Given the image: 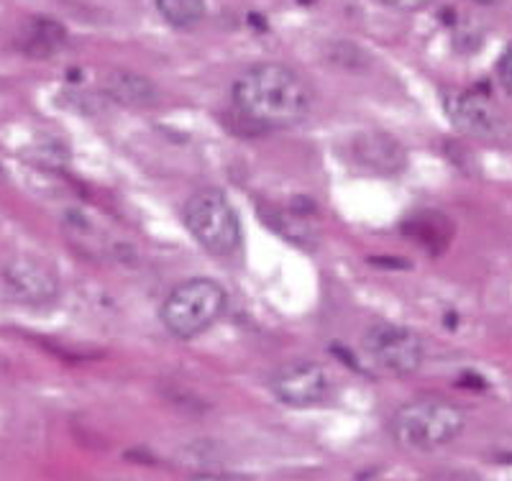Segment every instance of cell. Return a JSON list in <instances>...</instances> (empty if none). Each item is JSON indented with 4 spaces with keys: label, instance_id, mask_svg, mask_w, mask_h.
<instances>
[{
    "label": "cell",
    "instance_id": "6da1fadb",
    "mask_svg": "<svg viewBox=\"0 0 512 481\" xmlns=\"http://www.w3.org/2000/svg\"><path fill=\"white\" fill-rule=\"evenodd\" d=\"M233 103L241 118L259 131H280L308 118L313 90L300 72L287 64L262 62L241 72L233 82Z\"/></svg>",
    "mask_w": 512,
    "mask_h": 481
},
{
    "label": "cell",
    "instance_id": "7a4b0ae2",
    "mask_svg": "<svg viewBox=\"0 0 512 481\" xmlns=\"http://www.w3.org/2000/svg\"><path fill=\"white\" fill-rule=\"evenodd\" d=\"M466 428V412L448 400H415L390 420L392 441L408 451H436L456 441Z\"/></svg>",
    "mask_w": 512,
    "mask_h": 481
},
{
    "label": "cell",
    "instance_id": "3957f363",
    "mask_svg": "<svg viewBox=\"0 0 512 481\" xmlns=\"http://www.w3.org/2000/svg\"><path fill=\"white\" fill-rule=\"evenodd\" d=\"M228 308V295L221 284L208 277H192L177 284L162 302V323L180 341L208 333Z\"/></svg>",
    "mask_w": 512,
    "mask_h": 481
},
{
    "label": "cell",
    "instance_id": "277c9868",
    "mask_svg": "<svg viewBox=\"0 0 512 481\" xmlns=\"http://www.w3.org/2000/svg\"><path fill=\"white\" fill-rule=\"evenodd\" d=\"M182 221L192 238L213 256H233L241 246L239 215L218 190L195 192L182 208Z\"/></svg>",
    "mask_w": 512,
    "mask_h": 481
},
{
    "label": "cell",
    "instance_id": "5b68a950",
    "mask_svg": "<svg viewBox=\"0 0 512 481\" xmlns=\"http://www.w3.org/2000/svg\"><path fill=\"white\" fill-rule=\"evenodd\" d=\"M361 348L377 369L390 377H410L423 366L425 343L415 331L397 323H372L364 331Z\"/></svg>",
    "mask_w": 512,
    "mask_h": 481
},
{
    "label": "cell",
    "instance_id": "8992f818",
    "mask_svg": "<svg viewBox=\"0 0 512 481\" xmlns=\"http://www.w3.org/2000/svg\"><path fill=\"white\" fill-rule=\"evenodd\" d=\"M274 397L287 407H315L331 397V377L318 361H290L272 377Z\"/></svg>",
    "mask_w": 512,
    "mask_h": 481
},
{
    "label": "cell",
    "instance_id": "52a82bcc",
    "mask_svg": "<svg viewBox=\"0 0 512 481\" xmlns=\"http://www.w3.org/2000/svg\"><path fill=\"white\" fill-rule=\"evenodd\" d=\"M3 287L13 302L44 308L59 297V279L49 264L34 256H13L3 267Z\"/></svg>",
    "mask_w": 512,
    "mask_h": 481
},
{
    "label": "cell",
    "instance_id": "ba28073f",
    "mask_svg": "<svg viewBox=\"0 0 512 481\" xmlns=\"http://www.w3.org/2000/svg\"><path fill=\"white\" fill-rule=\"evenodd\" d=\"M446 113L461 134L479 141H502L507 136V123L492 100L474 90H454L443 98Z\"/></svg>",
    "mask_w": 512,
    "mask_h": 481
},
{
    "label": "cell",
    "instance_id": "9c48e42d",
    "mask_svg": "<svg viewBox=\"0 0 512 481\" xmlns=\"http://www.w3.org/2000/svg\"><path fill=\"white\" fill-rule=\"evenodd\" d=\"M351 157L356 164H361L369 172L379 177H395L408 164V154L402 149L400 141H395L387 134H359L351 141Z\"/></svg>",
    "mask_w": 512,
    "mask_h": 481
},
{
    "label": "cell",
    "instance_id": "30bf717a",
    "mask_svg": "<svg viewBox=\"0 0 512 481\" xmlns=\"http://www.w3.org/2000/svg\"><path fill=\"white\" fill-rule=\"evenodd\" d=\"M103 93L126 108H149L159 100V90L149 77L139 72L113 70L103 80Z\"/></svg>",
    "mask_w": 512,
    "mask_h": 481
},
{
    "label": "cell",
    "instance_id": "8fae6325",
    "mask_svg": "<svg viewBox=\"0 0 512 481\" xmlns=\"http://www.w3.org/2000/svg\"><path fill=\"white\" fill-rule=\"evenodd\" d=\"M67 41V31L52 18H31L24 31L18 34V49L26 57H54Z\"/></svg>",
    "mask_w": 512,
    "mask_h": 481
},
{
    "label": "cell",
    "instance_id": "7c38bea8",
    "mask_svg": "<svg viewBox=\"0 0 512 481\" xmlns=\"http://www.w3.org/2000/svg\"><path fill=\"white\" fill-rule=\"evenodd\" d=\"M405 233L410 238H415L418 244H423L425 249H431L433 254L443 251L454 236V228L446 221V215L438 213H420L415 218H410Z\"/></svg>",
    "mask_w": 512,
    "mask_h": 481
},
{
    "label": "cell",
    "instance_id": "4fadbf2b",
    "mask_svg": "<svg viewBox=\"0 0 512 481\" xmlns=\"http://www.w3.org/2000/svg\"><path fill=\"white\" fill-rule=\"evenodd\" d=\"M159 16L172 29H195L205 18V0H154Z\"/></svg>",
    "mask_w": 512,
    "mask_h": 481
},
{
    "label": "cell",
    "instance_id": "5bb4252c",
    "mask_svg": "<svg viewBox=\"0 0 512 481\" xmlns=\"http://www.w3.org/2000/svg\"><path fill=\"white\" fill-rule=\"evenodd\" d=\"M497 80H500L502 90L512 98V44L497 59Z\"/></svg>",
    "mask_w": 512,
    "mask_h": 481
},
{
    "label": "cell",
    "instance_id": "9a60e30c",
    "mask_svg": "<svg viewBox=\"0 0 512 481\" xmlns=\"http://www.w3.org/2000/svg\"><path fill=\"white\" fill-rule=\"evenodd\" d=\"M190 481H254L246 474H233V471H200V474H192Z\"/></svg>",
    "mask_w": 512,
    "mask_h": 481
},
{
    "label": "cell",
    "instance_id": "2e32d148",
    "mask_svg": "<svg viewBox=\"0 0 512 481\" xmlns=\"http://www.w3.org/2000/svg\"><path fill=\"white\" fill-rule=\"evenodd\" d=\"M384 6L400 13H418L431 6L433 0H382Z\"/></svg>",
    "mask_w": 512,
    "mask_h": 481
},
{
    "label": "cell",
    "instance_id": "e0dca14e",
    "mask_svg": "<svg viewBox=\"0 0 512 481\" xmlns=\"http://www.w3.org/2000/svg\"><path fill=\"white\" fill-rule=\"evenodd\" d=\"M477 3H497V0H477Z\"/></svg>",
    "mask_w": 512,
    "mask_h": 481
},
{
    "label": "cell",
    "instance_id": "ac0fdd59",
    "mask_svg": "<svg viewBox=\"0 0 512 481\" xmlns=\"http://www.w3.org/2000/svg\"><path fill=\"white\" fill-rule=\"evenodd\" d=\"M300 3H313V0H300Z\"/></svg>",
    "mask_w": 512,
    "mask_h": 481
},
{
    "label": "cell",
    "instance_id": "d6986e66",
    "mask_svg": "<svg viewBox=\"0 0 512 481\" xmlns=\"http://www.w3.org/2000/svg\"><path fill=\"white\" fill-rule=\"evenodd\" d=\"M0 361H3V359H0Z\"/></svg>",
    "mask_w": 512,
    "mask_h": 481
}]
</instances>
